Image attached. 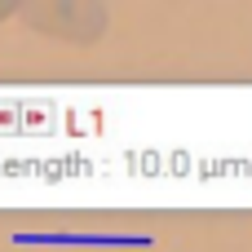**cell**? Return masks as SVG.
I'll use <instances>...</instances> for the list:
<instances>
[{
	"mask_svg": "<svg viewBox=\"0 0 252 252\" xmlns=\"http://www.w3.org/2000/svg\"><path fill=\"white\" fill-rule=\"evenodd\" d=\"M13 13H18V0H0V22L13 18Z\"/></svg>",
	"mask_w": 252,
	"mask_h": 252,
	"instance_id": "obj_3",
	"label": "cell"
},
{
	"mask_svg": "<svg viewBox=\"0 0 252 252\" xmlns=\"http://www.w3.org/2000/svg\"><path fill=\"white\" fill-rule=\"evenodd\" d=\"M0 208L248 213L252 84H0Z\"/></svg>",
	"mask_w": 252,
	"mask_h": 252,
	"instance_id": "obj_1",
	"label": "cell"
},
{
	"mask_svg": "<svg viewBox=\"0 0 252 252\" xmlns=\"http://www.w3.org/2000/svg\"><path fill=\"white\" fill-rule=\"evenodd\" d=\"M18 13L31 18L35 31L71 40V44H93L106 31V4L97 0H49V4H18Z\"/></svg>",
	"mask_w": 252,
	"mask_h": 252,
	"instance_id": "obj_2",
	"label": "cell"
}]
</instances>
